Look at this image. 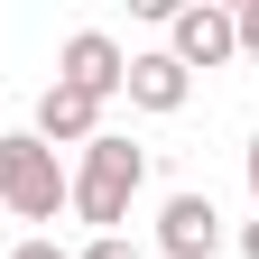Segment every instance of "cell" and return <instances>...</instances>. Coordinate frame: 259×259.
I'll return each instance as SVG.
<instances>
[{"mask_svg":"<svg viewBox=\"0 0 259 259\" xmlns=\"http://www.w3.org/2000/svg\"><path fill=\"white\" fill-rule=\"evenodd\" d=\"M74 259H139V241H120V232H111V241H93V250H74Z\"/></svg>","mask_w":259,"mask_h":259,"instance_id":"9c48e42d","label":"cell"},{"mask_svg":"<svg viewBox=\"0 0 259 259\" xmlns=\"http://www.w3.org/2000/svg\"><path fill=\"white\" fill-rule=\"evenodd\" d=\"M139 176H148V148L139 139H93L83 148V167H74V213L93 222V241H111L120 222H130V194H139Z\"/></svg>","mask_w":259,"mask_h":259,"instance_id":"6da1fadb","label":"cell"},{"mask_svg":"<svg viewBox=\"0 0 259 259\" xmlns=\"http://www.w3.org/2000/svg\"><path fill=\"white\" fill-rule=\"evenodd\" d=\"M56 83H74V93H93V102H111V93L130 83V56L102 37V28H74V37H65V56H56Z\"/></svg>","mask_w":259,"mask_h":259,"instance_id":"277c9868","label":"cell"},{"mask_svg":"<svg viewBox=\"0 0 259 259\" xmlns=\"http://www.w3.org/2000/svg\"><path fill=\"white\" fill-rule=\"evenodd\" d=\"M167 56L185 65V74H213V65H232V56H241V28H232V10H213V0L176 10V19H167Z\"/></svg>","mask_w":259,"mask_h":259,"instance_id":"3957f363","label":"cell"},{"mask_svg":"<svg viewBox=\"0 0 259 259\" xmlns=\"http://www.w3.org/2000/svg\"><path fill=\"white\" fill-rule=\"evenodd\" d=\"M0 204H10L19 222H56L65 204H74V176L56 167V148L37 139V130H10V139H0Z\"/></svg>","mask_w":259,"mask_h":259,"instance_id":"7a4b0ae2","label":"cell"},{"mask_svg":"<svg viewBox=\"0 0 259 259\" xmlns=\"http://www.w3.org/2000/svg\"><path fill=\"white\" fill-rule=\"evenodd\" d=\"M130 102H139V111H185V93H194V74H185V65L176 56H130Z\"/></svg>","mask_w":259,"mask_h":259,"instance_id":"52a82bcc","label":"cell"},{"mask_svg":"<svg viewBox=\"0 0 259 259\" xmlns=\"http://www.w3.org/2000/svg\"><path fill=\"white\" fill-rule=\"evenodd\" d=\"M10 259H65V250H56V241H19Z\"/></svg>","mask_w":259,"mask_h":259,"instance_id":"30bf717a","label":"cell"},{"mask_svg":"<svg viewBox=\"0 0 259 259\" xmlns=\"http://www.w3.org/2000/svg\"><path fill=\"white\" fill-rule=\"evenodd\" d=\"M157 241H167V259H213V250H222V213H213V194H167Z\"/></svg>","mask_w":259,"mask_h":259,"instance_id":"8992f818","label":"cell"},{"mask_svg":"<svg viewBox=\"0 0 259 259\" xmlns=\"http://www.w3.org/2000/svg\"><path fill=\"white\" fill-rule=\"evenodd\" d=\"M241 250H250V259H259V222H241Z\"/></svg>","mask_w":259,"mask_h":259,"instance_id":"8fae6325","label":"cell"},{"mask_svg":"<svg viewBox=\"0 0 259 259\" xmlns=\"http://www.w3.org/2000/svg\"><path fill=\"white\" fill-rule=\"evenodd\" d=\"M250 194H259V139H250Z\"/></svg>","mask_w":259,"mask_h":259,"instance_id":"7c38bea8","label":"cell"},{"mask_svg":"<svg viewBox=\"0 0 259 259\" xmlns=\"http://www.w3.org/2000/svg\"><path fill=\"white\" fill-rule=\"evenodd\" d=\"M37 139L47 148H93V139H102V102L74 93V83H47L37 93Z\"/></svg>","mask_w":259,"mask_h":259,"instance_id":"5b68a950","label":"cell"},{"mask_svg":"<svg viewBox=\"0 0 259 259\" xmlns=\"http://www.w3.org/2000/svg\"><path fill=\"white\" fill-rule=\"evenodd\" d=\"M232 28H241V56H259V0H241V10H232Z\"/></svg>","mask_w":259,"mask_h":259,"instance_id":"ba28073f","label":"cell"}]
</instances>
